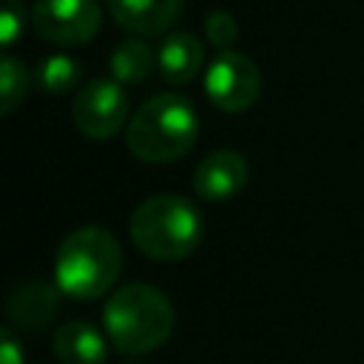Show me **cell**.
Returning a JSON list of instances; mask_svg holds the SVG:
<instances>
[{"label":"cell","mask_w":364,"mask_h":364,"mask_svg":"<svg viewBox=\"0 0 364 364\" xmlns=\"http://www.w3.org/2000/svg\"><path fill=\"white\" fill-rule=\"evenodd\" d=\"M77 131L88 139H108L128 122V94L122 82L97 77L82 85L71 105Z\"/></svg>","instance_id":"cell-6"},{"label":"cell","mask_w":364,"mask_h":364,"mask_svg":"<svg viewBox=\"0 0 364 364\" xmlns=\"http://www.w3.org/2000/svg\"><path fill=\"white\" fill-rule=\"evenodd\" d=\"M80 74H82V68H80V63L74 57H68V54H48L46 60H40V65L34 71V82H37L40 91L57 97V94L71 91L80 82Z\"/></svg>","instance_id":"cell-14"},{"label":"cell","mask_w":364,"mask_h":364,"mask_svg":"<svg viewBox=\"0 0 364 364\" xmlns=\"http://www.w3.org/2000/svg\"><path fill=\"white\" fill-rule=\"evenodd\" d=\"M23 26H26L23 0H3V6H0V43L6 48L23 34Z\"/></svg>","instance_id":"cell-17"},{"label":"cell","mask_w":364,"mask_h":364,"mask_svg":"<svg viewBox=\"0 0 364 364\" xmlns=\"http://www.w3.org/2000/svg\"><path fill=\"white\" fill-rule=\"evenodd\" d=\"M250 179V168L239 151H213L193 171V191L205 202H225L245 191Z\"/></svg>","instance_id":"cell-8"},{"label":"cell","mask_w":364,"mask_h":364,"mask_svg":"<svg viewBox=\"0 0 364 364\" xmlns=\"http://www.w3.org/2000/svg\"><path fill=\"white\" fill-rule=\"evenodd\" d=\"M122 253L119 242L111 230L100 225H85L71 230L54 259L57 287L74 299H97L102 296L119 276Z\"/></svg>","instance_id":"cell-4"},{"label":"cell","mask_w":364,"mask_h":364,"mask_svg":"<svg viewBox=\"0 0 364 364\" xmlns=\"http://www.w3.org/2000/svg\"><path fill=\"white\" fill-rule=\"evenodd\" d=\"M128 230L142 256L156 262H179L202 242V216L191 199L159 193L134 208Z\"/></svg>","instance_id":"cell-3"},{"label":"cell","mask_w":364,"mask_h":364,"mask_svg":"<svg viewBox=\"0 0 364 364\" xmlns=\"http://www.w3.org/2000/svg\"><path fill=\"white\" fill-rule=\"evenodd\" d=\"M0 364H23V347L9 327L0 330Z\"/></svg>","instance_id":"cell-18"},{"label":"cell","mask_w":364,"mask_h":364,"mask_svg":"<svg viewBox=\"0 0 364 364\" xmlns=\"http://www.w3.org/2000/svg\"><path fill=\"white\" fill-rule=\"evenodd\" d=\"M205 65V46L191 31H171L156 48V68L171 85L191 82Z\"/></svg>","instance_id":"cell-9"},{"label":"cell","mask_w":364,"mask_h":364,"mask_svg":"<svg viewBox=\"0 0 364 364\" xmlns=\"http://www.w3.org/2000/svg\"><path fill=\"white\" fill-rule=\"evenodd\" d=\"M205 94L219 111H247L262 94V74L250 57L233 48L219 51L205 71Z\"/></svg>","instance_id":"cell-5"},{"label":"cell","mask_w":364,"mask_h":364,"mask_svg":"<svg viewBox=\"0 0 364 364\" xmlns=\"http://www.w3.org/2000/svg\"><path fill=\"white\" fill-rule=\"evenodd\" d=\"M102 321L111 344L119 353L139 355L162 347L171 338L176 313L162 290L134 282L114 290V296H108Z\"/></svg>","instance_id":"cell-2"},{"label":"cell","mask_w":364,"mask_h":364,"mask_svg":"<svg viewBox=\"0 0 364 364\" xmlns=\"http://www.w3.org/2000/svg\"><path fill=\"white\" fill-rule=\"evenodd\" d=\"M60 287L46 284V282H26L20 287L11 290L9 301H6V313L9 318L23 327V330H40L46 327L57 310H60Z\"/></svg>","instance_id":"cell-11"},{"label":"cell","mask_w":364,"mask_h":364,"mask_svg":"<svg viewBox=\"0 0 364 364\" xmlns=\"http://www.w3.org/2000/svg\"><path fill=\"white\" fill-rule=\"evenodd\" d=\"M54 355L63 364H105L108 344L102 333L88 321H65L54 330Z\"/></svg>","instance_id":"cell-12"},{"label":"cell","mask_w":364,"mask_h":364,"mask_svg":"<svg viewBox=\"0 0 364 364\" xmlns=\"http://www.w3.org/2000/svg\"><path fill=\"white\" fill-rule=\"evenodd\" d=\"M199 136V117L179 94H154L125 125L128 151L151 165H165L185 156Z\"/></svg>","instance_id":"cell-1"},{"label":"cell","mask_w":364,"mask_h":364,"mask_svg":"<svg viewBox=\"0 0 364 364\" xmlns=\"http://www.w3.org/2000/svg\"><path fill=\"white\" fill-rule=\"evenodd\" d=\"M156 65V54L151 51V46L142 40V37H128L122 40L114 51H111V60H108V68L114 74L117 82L122 85H136V82H145L151 77Z\"/></svg>","instance_id":"cell-13"},{"label":"cell","mask_w":364,"mask_h":364,"mask_svg":"<svg viewBox=\"0 0 364 364\" xmlns=\"http://www.w3.org/2000/svg\"><path fill=\"white\" fill-rule=\"evenodd\" d=\"M239 37V23L230 11L225 9H213L208 17H205V40L219 48V51H230V46L236 43Z\"/></svg>","instance_id":"cell-16"},{"label":"cell","mask_w":364,"mask_h":364,"mask_svg":"<svg viewBox=\"0 0 364 364\" xmlns=\"http://www.w3.org/2000/svg\"><path fill=\"white\" fill-rule=\"evenodd\" d=\"M111 17L131 34H162L179 14L182 0H105Z\"/></svg>","instance_id":"cell-10"},{"label":"cell","mask_w":364,"mask_h":364,"mask_svg":"<svg viewBox=\"0 0 364 364\" xmlns=\"http://www.w3.org/2000/svg\"><path fill=\"white\" fill-rule=\"evenodd\" d=\"M102 23L97 0H37L31 9L34 31L54 46H82Z\"/></svg>","instance_id":"cell-7"},{"label":"cell","mask_w":364,"mask_h":364,"mask_svg":"<svg viewBox=\"0 0 364 364\" xmlns=\"http://www.w3.org/2000/svg\"><path fill=\"white\" fill-rule=\"evenodd\" d=\"M28 82H31L28 68L20 60H14L11 54H6L0 60V97H3L0 111H3V117H9L23 102V97L28 91Z\"/></svg>","instance_id":"cell-15"}]
</instances>
